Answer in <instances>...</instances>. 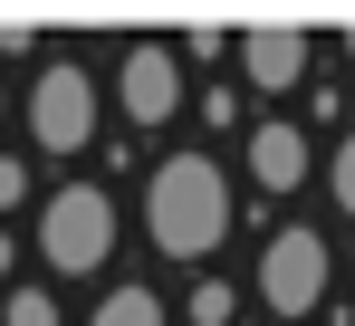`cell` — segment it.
Returning <instances> with one entry per match:
<instances>
[{"mask_svg": "<svg viewBox=\"0 0 355 326\" xmlns=\"http://www.w3.org/2000/svg\"><path fill=\"white\" fill-rule=\"evenodd\" d=\"M250 182L279 202V192H297L307 182V135L297 125H250Z\"/></svg>", "mask_w": 355, "mask_h": 326, "instance_id": "obj_7", "label": "cell"}, {"mask_svg": "<svg viewBox=\"0 0 355 326\" xmlns=\"http://www.w3.org/2000/svg\"><path fill=\"white\" fill-rule=\"evenodd\" d=\"M327 192H336V212L355 221V135L336 144V163H327Z\"/></svg>", "mask_w": 355, "mask_h": 326, "instance_id": "obj_11", "label": "cell"}, {"mask_svg": "<svg viewBox=\"0 0 355 326\" xmlns=\"http://www.w3.org/2000/svg\"><path fill=\"white\" fill-rule=\"evenodd\" d=\"M29 135H39V154H87V144H96V77H87L77 58H49V67H39Z\"/></svg>", "mask_w": 355, "mask_h": 326, "instance_id": "obj_3", "label": "cell"}, {"mask_svg": "<svg viewBox=\"0 0 355 326\" xmlns=\"http://www.w3.org/2000/svg\"><path fill=\"white\" fill-rule=\"evenodd\" d=\"M240 67H250L259 96L297 87V77H307V29H297V19H259V29H240Z\"/></svg>", "mask_w": 355, "mask_h": 326, "instance_id": "obj_6", "label": "cell"}, {"mask_svg": "<svg viewBox=\"0 0 355 326\" xmlns=\"http://www.w3.org/2000/svg\"><path fill=\"white\" fill-rule=\"evenodd\" d=\"M106 250H116V202H106L96 182L49 192V212H39V259L58 278H87V269H106Z\"/></svg>", "mask_w": 355, "mask_h": 326, "instance_id": "obj_2", "label": "cell"}, {"mask_svg": "<svg viewBox=\"0 0 355 326\" xmlns=\"http://www.w3.org/2000/svg\"><path fill=\"white\" fill-rule=\"evenodd\" d=\"M10 269H19V250H10V230H0V278H10Z\"/></svg>", "mask_w": 355, "mask_h": 326, "instance_id": "obj_13", "label": "cell"}, {"mask_svg": "<svg viewBox=\"0 0 355 326\" xmlns=\"http://www.w3.org/2000/svg\"><path fill=\"white\" fill-rule=\"evenodd\" d=\"M0 326H58V307H49V288H10V307H0Z\"/></svg>", "mask_w": 355, "mask_h": 326, "instance_id": "obj_10", "label": "cell"}, {"mask_svg": "<svg viewBox=\"0 0 355 326\" xmlns=\"http://www.w3.org/2000/svg\"><path fill=\"white\" fill-rule=\"evenodd\" d=\"M231 221H240V202H231V173L211 154H164L154 163V182H144V230H154V250L164 259H211L221 240H231Z\"/></svg>", "mask_w": 355, "mask_h": 326, "instance_id": "obj_1", "label": "cell"}, {"mask_svg": "<svg viewBox=\"0 0 355 326\" xmlns=\"http://www.w3.org/2000/svg\"><path fill=\"white\" fill-rule=\"evenodd\" d=\"M231 278H202V288H192V326H231Z\"/></svg>", "mask_w": 355, "mask_h": 326, "instance_id": "obj_9", "label": "cell"}, {"mask_svg": "<svg viewBox=\"0 0 355 326\" xmlns=\"http://www.w3.org/2000/svg\"><path fill=\"white\" fill-rule=\"evenodd\" d=\"M116 96H125L135 125H173V115H182V58H173V49H125Z\"/></svg>", "mask_w": 355, "mask_h": 326, "instance_id": "obj_5", "label": "cell"}, {"mask_svg": "<svg viewBox=\"0 0 355 326\" xmlns=\"http://www.w3.org/2000/svg\"><path fill=\"white\" fill-rule=\"evenodd\" d=\"M346 58H355V29H346Z\"/></svg>", "mask_w": 355, "mask_h": 326, "instance_id": "obj_14", "label": "cell"}, {"mask_svg": "<svg viewBox=\"0 0 355 326\" xmlns=\"http://www.w3.org/2000/svg\"><path fill=\"white\" fill-rule=\"evenodd\" d=\"M87 326H164V298H154V288H106Z\"/></svg>", "mask_w": 355, "mask_h": 326, "instance_id": "obj_8", "label": "cell"}, {"mask_svg": "<svg viewBox=\"0 0 355 326\" xmlns=\"http://www.w3.org/2000/svg\"><path fill=\"white\" fill-rule=\"evenodd\" d=\"M19 202H29V163L0 154V212H19Z\"/></svg>", "mask_w": 355, "mask_h": 326, "instance_id": "obj_12", "label": "cell"}, {"mask_svg": "<svg viewBox=\"0 0 355 326\" xmlns=\"http://www.w3.org/2000/svg\"><path fill=\"white\" fill-rule=\"evenodd\" d=\"M259 298H269L279 317H307V307L327 298V240H317V230H279V240L259 250Z\"/></svg>", "mask_w": 355, "mask_h": 326, "instance_id": "obj_4", "label": "cell"}]
</instances>
